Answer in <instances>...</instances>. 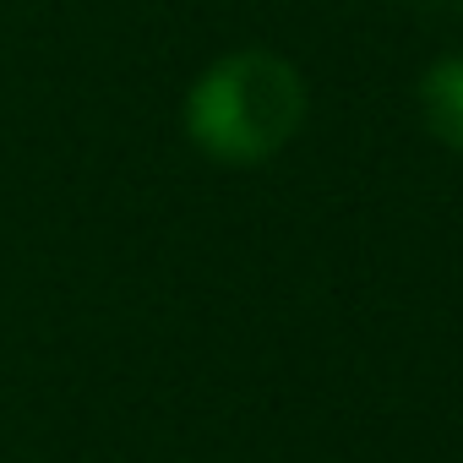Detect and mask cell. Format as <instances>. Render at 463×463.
Wrapping results in <instances>:
<instances>
[{
  "mask_svg": "<svg viewBox=\"0 0 463 463\" xmlns=\"http://www.w3.org/2000/svg\"><path fill=\"white\" fill-rule=\"evenodd\" d=\"M420 115H425V131L436 142H447L452 153H463V55L436 61L420 77Z\"/></svg>",
  "mask_w": 463,
  "mask_h": 463,
  "instance_id": "7a4b0ae2",
  "label": "cell"
},
{
  "mask_svg": "<svg viewBox=\"0 0 463 463\" xmlns=\"http://www.w3.org/2000/svg\"><path fill=\"white\" fill-rule=\"evenodd\" d=\"M306 120V82L273 50H235L207 66L185 99L191 142L218 164H262Z\"/></svg>",
  "mask_w": 463,
  "mask_h": 463,
  "instance_id": "6da1fadb",
  "label": "cell"
}]
</instances>
